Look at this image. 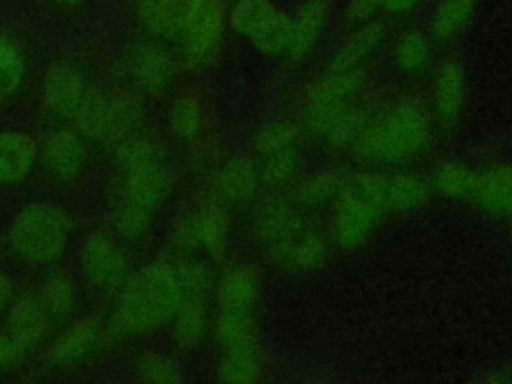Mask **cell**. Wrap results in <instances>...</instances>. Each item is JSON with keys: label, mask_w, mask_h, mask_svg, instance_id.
I'll list each match as a JSON object with an SVG mask.
<instances>
[{"label": "cell", "mask_w": 512, "mask_h": 384, "mask_svg": "<svg viewBox=\"0 0 512 384\" xmlns=\"http://www.w3.org/2000/svg\"><path fill=\"white\" fill-rule=\"evenodd\" d=\"M228 28L268 58H284L290 38V16L272 0H236L226 12Z\"/></svg>", "instance_id": "cell-7"}, {"label": "cell", "mask_w": 512, "mask_h": 384, "mask_svg": "<svg viewBox=\"0 0 512 384\" xmlns=\"http://www.w3.org/2000/svg\"><path fill=\"white\" fill-rule=\"evenodd\" d=\"M262 304V274L252 262L238 260L224 268V272L214 282L212 310L240 314V316H260Z\"/></svg>", "instance_id": "cell-11"}, {"label": "cell", "mask_w": 512, "mask_h": 384, "mask_svg": "<svg viewBox=\"0 0 512 384\" xmlns=\"http://www.w3.org/2000/svg\"><path fill=\"white\" fill-rule=\"evenodd\" d=\"M366 66H328L306 86L300 100V128L328 148L348 150L364 122Z\"/></svg>", "instance_id": "cell-3"}, {"label": "cell", "mask_w": 512, "mask_h": 384, "mask_svg": "<svg viewBox=\"0 0 512 384\" xmlns=\"http://www.w3.org/2000/svg\"><path fill=\"white\" fill-rule=\"evenodd\" d=\"M170 242L176 250H180L184 254L200 252L198 232H196V222H194L192 210L182 212L178 218H174L172 228H170Z\"/></svg>", "instance_id": "cell-40"}, {"label": "cell", "mask_w": 512, "mask_h": 384, "mask_svg": "<svg viewBox=\"0 0 512 384\" xmlns=\"http://www.w3.org/2000/svg\"><path fill=\"white\" fill-rule=\"evenodd\" d=\"M136 378L154 384H176L184 380L182 364L160 350H148L136 360Z\"/></svg>", "instance_id": "cell-36"}, {"label": "cell", "mask_w": 512, "mask_h": 384, "mask_svg": "<svg viewBox=\"0 0 512 384\" xmlns=\"http://www.w3.org/2000/svg\"><path fill=\"white\" fill-rule=\"evenodd\" d=\"M262 178L256 160L250 156H234L222 162L210 180V194L226 206H246L258 198Z\"/></svg>", "instance_id": "cell-14"}, {"label": "cell", "mask_w": 512, "mask_h": 384, "mask_svg": "<svg viewBox=\"0 0 512 384\" xmlns=\"http://www.w3.org/2000/svg\"><path fill=\"white\" fill-rule=\"evenodd\" d=\"M70 120L82 140L106 142V138H108V90L86 88V92Z\"/></svg>", "instance_id": "cell-31"}, {"label": "cell", "mask_w": 512, "mask_h": 384, "mask_svg": "<svg viewBox=\"0 0 512 384\" xmlns=\"http://www.w3.org/2000/svg\"><path fill=\"white\" fill-rule=\"evenodd\" d=\"M226 6L222 0H198L184 30L178 36L182 58L190 66L212 62L222 46L228 26Z\"/></svg>", "instance_id": "cell-9"}, {"label": "cell", "mask_w": 512, "mask_h": 384, "mask_svg": "<svg viewBox=\"0 0 512 384\" xmlns=\"http://www.w3.org/2000/svg\"><path fill=\"white\" fill-rule=\"evenodd\" d=\"M70 234V214L60 204L36 200L12 218L8 244L20 260L34 266H50L66 252Z\"/></svg>", "instance_id": "cell-6"}, {"label": "cell", "mask_w": 512, "mask_h": 384, "mask_svg": "<svg viewBox=\"0 0 512 384\" xmlns=\"http://www.w3.org/2000/svg\"><path fill=\"white\" fill-rule=\"evenodd\" d=\"M386 42V26L378 20H370L354 26V30L342 40L328 60V66L336 68H358L382 48Z\"/></svg>", "instance_id": "cell-25"}, {"label": "cell", "mask_w": 512, "mask_h": 384, "mask_svg": "<svg viewBox=\"0 0 512 384\" xmlns=\"http://www.w3.org/2000/svg\"><path fill=\"white\" fill-rule=\"evenodd\" d=\"M124 70L140 92L162 94L176 76V62L160 44L136 42L124 52Z\"/></svg>", "instance_id": "cell-12"}, {"label": "cell", "mask_w": 512, "mask_h": 384, "mask_svg": "<svg viewBox=\"0 0 512 384\" xmlns=\"http://www.w3.org/2000/svg\"><path fill=\"white\" fill-rule=\"evenodd\" d=\"M114 160H116L118 170L124 174V172H130V170H136V168H142L146 164L160 160V154L148 138L128 136L116 144Z\"/></svg>", "instance_id": "cell-38"}, {"label": "cell", "mask_w": 512, "mask_h": 384, "mask_svg": "<svg viewBox=\"0 0 512 384\" xmlns=\"http://www.w3.org/2000/svg\"><path fill=\"white\" fill-rule=\"evenodd\" d=\"M212 294H184L170 322L174 342L184 350L198 348L210 334Z\"/></svg>", "instance_id": "cell-22"}, {"label": "cell", "mask_w": 512, "mask_h": 384, "mask_svg": "<svg viewBox=\"0 0 512 384\" xmlns=\"http://www.w3.org/2000/svg\"><path fill=\"white\" fill-rule=\"evenodd\" d=\"M24 354L26 348L8 330L0 332V370L16 366Z\"/></svg>", "instance_id": "cell-42"}, {"label": "cell", "mask_w": 512, "mask_h": 384, "mask_svg": "<svg viewBox=\"0 0 512 384\" xmlns=\"http://www.w3.org/2000/svg\"><path fill=\"white\" fill-rule=\"evenodd\" d=\"M202 120L204 110L196 94L184 92L172 100L168 108V128L176 138L184 142L194 140L202 130Z\"/></svg>", "instance_id": "cell-35"}, {"label": "cell", "mask_w": 512, "mask_h": 384, "mask_svg": "<svg viewBox=\"0 0 512 384\" xmlns=\"http://www.w3.org/2000/svg\"><path fill=\"white\" fill-rule=\"evenodd\" d=\"M312 214L280 192L252 202L248 234L266 264L284 274H310L328 262L334 244Z\"/></svg>", "instance_id": "cell-1"}, {"label": "cell", "mask_w": 512, "mask_h": 384, "mask_svg": "<svg viewBox=\"0 0 512 384\" xmlns=\"http://www.w3.org/2000/svg\"><path fill=\"white\" fill-rule=\"evenodd\" d=\"M476 168L458 160L442 162L430 174L432 192L450 202H468L474 188Z\"/></svg>", "instance_id": "cell-33"}, {"label": "cell", "mask_w": 512, "mask_h": 384, "mask_svg": "<svg viewBox=\"0 0 512 384\" xmlns=\"http://www.w3.org/2000/svg\"><path fill=\"white\" fill-rule=\"evenodd\" d=\"M216 372H218V378L224 382L260 380L264 372V356L260 350V342L220 348Z\"/></svg>", "instance_id": "cell-29"}, {"label": "cell", "mask_w": 512, "mask_h": 384, "mask_svg": "<svg viewBox=\"0 0 512 384\" xmlns=\"http://www.w3.org/2000/svg\"><path fill=\"white\" fill-rule=\"evenodd\" d=\"M182 290L176 262L156 260L130 274L110 316L120 336H144L168 326L180 306Z\"/></svg>", "instance_id": "cell-4"}, {"label": "cell", "mask_w": 512, "mask_h": 384, "mask_svg": "<svg viewBox=\"0 0 512 384\" xmlns=\"http://www.w3.org/2000/svg\"><path fill=\"white\" fill-rule=\"evenodd\" d=\"M172 178L162 160L122 174L118 204H128L148 214H156L168 200Z\"/></svg>", "instance_id": "cell-13"}, {"label": "cell", "mask_w": 512, "mask_h": 384, "mask_svg": "<svg viewBox=\"0 0 512 384\" xmlns=\"http://www.w3.org/2000/svg\"><path fill=\"white\" fill-rule=\"evenodd\" d=\"M478 0H438L430 12L428 36L432 42L448 44L456 40L472 22Z\"/></svg>", "instance_id": "cell-28"}, {"label": "cell", "mask_w": 512, "mask_h": 384, "mask_svg": "<svg viewBox=\"0 0 512 384\" xmlns=\"http://www.w3.org/2000/svg\"><path fill=\"white\" fill-rule=\"evenodd\" d=\"M152 218H154L152 214H148L144 210H138L134 206L116 204L112 222H114V230L120 238L138 240L148 232V228L152 224Z\"/></svg>", "instance_id": "cell-39"}, {"label": "cell", "mask_w": 512, "mask_h": 384, "mask_svg": "<svg viewBox=\"0 0 512 384\" xmlns=\"http://www.w3.org/2000/svg\"><path fill=\"white\" fill-rule=\"evenodd\" d=\"M198 0H138L136 20L154 40L176 42Z\"/></svg>", "instance_id": "cell-17"}, {"label": "cell", "mask_w": 512, "mask_h": 384, "mask_svg": "<svg viewBox=\"0 0 512 384\" xmlns=\"http://www.w3.org/2000/svg\"><path fill=\"white\" fill-rule=\"evenodd\" d=\"M348 172L336 166L318 168L308 174H300L286 190V194L304 210H328L332 202L338 198L346 184Z\"/></svg>", "instance_id": "cell-18"}, {"label": "cell", "mask_w": 512, "mask_h": 384, "mask_svg": "<svg viewBox=\"0 0 512 384\" xmlns=\"http://www.w3.org/2000/svg\"><path fill=\"white\" fill-rule=\"evenodd\" d=\"M26 76V56L20 42L0 30V100L18 92Z\"/></svg>", "instance_id": "cell-34"}, {"label": "cell", "mask_w": 512, "mask_h": 384, "mask_svg": "<svg viewBox=\"0 0 512 384\" xmlns=\"http://www.w3.org/2000/svg\"><path fill=\"white\" fill-rule=\"evenodd\" d=\"M86 92L82 72L72 64H54L42 80V104L60 120H70Z\"/></svg>", "instance_id": "cell-16"}, {"label": "cell", "mask_w": 512, "mask_h": 384, "mask_svg": "<svg viewBox=\"0 0 512 384\" xmlns=\"http://www.w3.org/2000/svg\"><path fill=\"white\" fill-rule=\"evenodd\" d=\"M36 140L20 130L0 132V188H10L28 178L38 160Z\"/></svg>", "instance_id": "cell-23"}, {"label": "cell", "mask_w": 512, "mask_h": 384, "mask_svg": "<svg viewBox=\"0 0 512 384\" xmlns=\"http://www.w3.org/2000/svg\"><path fill=\"white\" fill-rule=\"evenodd\" d=\"M12 296H14L12 278L4 270H0V310H4L10 304Z\"/></svg>", "instance_id": "cell-44"}, {"label": "cell", "mask_w": 512, "mask_h": 384, "mask_svg": "<svg viewBox=\"0 0 512 384\" xmlns=\"http://www.w3.org/2000/svg\"><path fill=\"white\" fill-rule=\"evenodd\" d=\"M52 316L38 296H20L8 310L6 330L28 350L46 338Z\"/></svg>", "instance_id": "cell-26"}, {"label": "cell", "mask_w": 512, "mask_h": 384, "mask_svg": "<svg viewBox=\"0 0 512 384\" xmlns=\"http://www.w3.org/2000/svg\"><path fill=\"white\" fill-rule=\"evenodd\" d=\"M502 222L506 224V230H508V236H510V242H512V204H510V208L506 210V214L502 216Z\"/></svg>", "instance_id": "cell-45"}, {"label": "cell", "mask_w": 512, "mask_h": 384, "mask_svg": "<svg viewBox=\"0 0 512 384\" xmlns=\"http://www.w3.org/2000/svg\"><path fill=\"white\" fill-rule=\"evenodd\" d=\"M80 270L98 290H120L130 276V260L120 242L108 232H92L80 246Z\"/></svg>", "instance_id": "cell-10"}, {"label": "cell", "mask_w": 512, "mask_h": 384, "mask_svg": "<svg viewBox=\"0 0 512 384\" xmlns=\"http://www.w3.org/2000/svg\"><path fill=\"white\" fill-rule=\"evenodd\" d=\"M422 0H380V12H386L390 16H404L414 12Z\"/></svg>", "instance_id": "cell-43"}, {"label": "cell", "mask_w": 512, "mask_h": 384, "mask_svg": "<svg viewBox=\"0 0 512 384\" xmlns=\"http://www.w3.org/2000/svg\"><path fill=\"white\" fill-rule=\"evenodd\" d=\"M42 160L48 174L60 182L78 178L86 162L84 140L76 130L58 128L50 132L42 144Z\"/></svg>", "instance_id": "cell-19"}, {"label": "cell", "mask_w": 512, "mask_h": 384, "mask_svg": "<svg viewBox=\"0 0 512 384\" xmlns=\"http://www.w3.org/2000/svg\"><path fill=\"white\" fill-rule=\"evenodd\" d=\"M290 16V38L284 58L290 62H302L318 46L328 18L330 0H302Z\"/></svg>", "instance_id": "cell-15"}, {"label": "cell", "mask_w": 512, "mask_h": 384, "mask_svg": "<svg viewBox=\"0 0 512 384\" xmlns=\"http://www.w3.org/2000/svg\"><path fill=\"white\" fill-rule=\"evenodd\" d=\"M38 298L52 318H64L74 310V302H76L74 280L64 272H54L42 282Z\"/></svg>", "instance_id": "cell-37"}, {"label": "cell", "mask_w": 512, "mask_h": 384, "mask_svg": "<svg viewBox=\"0 0 512 384\" xmlns=\"http://www.w3.org/2000/svg\"><path fill=\"white\" fill-rule=\"evenodd\" d=\"M52 2L60 8H76L80 4V0H52Z\"/></svg>", "instance_id": "cell-46"}, {"label": "cell", "mask_w": 512, "mask_h": 384, "mask_svg": "<svg viewBox=\"0 0 512 384\" xmlns=\"http://www.w3.org/2000/svg\"><path fill=\"white\" fill-rule=\"evenodd\" d=\"M430 180L418 172L392 168L384 170V200L390 216H404L424 208L432 196Z\"/></svg>", "instance_id": "cell-21"}, {"label": "cell", "mask_w": 512, "mask_h": 384, "mask_svg": "<svg viewBox=\"0 0 512 384\" xmlns=\"http://www.w3.org/2000/svg\"><path fill=\"white\" fill-rule=\"evenodd\" d=\"M468 80L464 64L456 56H444L430 68L428 110L436 130H454L466 110Z\"/></svg>", "instance_id": "cell-8"}, {"label": "cell", "mask_w": 512, "mask_h": 384, "mask_svg": "<svg viewBox=\"0 0 512 384\" xmlns=\"http://www.w3.org/2000/svg\"><path fill=\"white\" fill-rule=\"evenodd\" d=\"M434 132L426 102L416 96H396L368 104L348 152L370 168H404L430 150Z\"/></svg>", "instance_id": "cell-2"}, {"label": "cell", "mask_w": 512, "mask_h": 384, "mask_svg": "<svg viewBox=\"0 0 512 384\" xmlns=\"http://www.w3.org/2000/svg\"><path fill=\"white\" fill-rule=\"evenodd\" d=\"M390 218L384 200V170L348 172L346 184L328 208L326 230L338 250L362 248Z\"/></svg>", "instance_id": "cell-5"}, {"label": "cell", "mask_w": 512, "mask_h": 384, "mask_svg": "<svg viewBox=\"0 0 512 384\" xmlns=\"http://www.w3.org/2000/svg\"><path fill=\"white\" fill-rule=\"evenodd\" d=\"M100 338V324L94 316L74 320L64 328L48 348V362L54 366H72L82 362L96 348Z\"/></svg>", "instance_id": "cell-24"}, {"label": "cell", "mask_w": 512, "mask_h": 384, "mask_svg": "<svg viewBox=\"0 0 512 384\" xmlns=\"http://www.w3.org/2000/svg\"><path fill=\"white\" fill-rule=\"evenodd\" d=\"M192 214L196 222L200 252H204L210 260L220 262L226 256L230 242L228 206L210 194L192 208Z\"/></svg>", "instance_id": "cell-20"}, {"label": "cell", "mask_w": 512, "mask_h": 384, "mask_svg": "<svg viewBox=\"0 0 512 384\" xmlns=\"http://www.w3.org/2000/svg\"><path fill=\"white\" fill-rule=\"evenodd\" d=\"M346 20L354 26L374 20L380 12V0H348L346 2Z\"/></svg>", "instance_id": "cell-41"}, {"label": "cell", "mask_w": 512, "mask_h": 384, "mask_svg": "<svg viewBox=\"0 0 512 384\" xmlns=\"http://www.w3.org/2000/svg\"><path fill=\"white\" fill-rule=\"evenodd\" d=\"M144 106L140 96L130 88L108 90V138L106 144H118L132 136L140 124Z\"/></svg>", "instance_id": "cell-30"}, {"label": "cell", "mask_w": 512, "mask_h": 384, "mask_svg": "<svg viewBox=\"0 0 512 384\" xmlns=\"http://www.w3.org/2000/svg\"><path fill=\"white\" fill-rule=\"evenodd\" d=\"M254 160L262 178V186L272 190L288 188L304 172V154L300 142L258 154Z\"/></svg>", "instance_id": "cell-27"}, {"label": "cell", "mask_w": 512, "mask_h": 384, "mask_svg": "<svg viewBox=\"0 0 512 384\" xmlns=\"http://www.w3.org/2000/svg\"><path fill=\"white\" fill-rule=\"evenodd\" d=\"M392 62L404 76H420L434 64L432 38L420 30L404 32L392 46Z\"/></svg>", "instance_id": "cell-32"}]
</instances>
